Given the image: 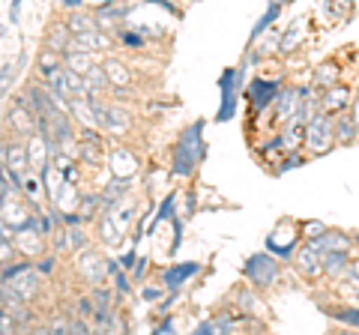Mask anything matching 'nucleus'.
Returning a JSON list of instances; mask_svg holds the SVG:
<instances>
[{
  "label": "nucleus",
  "mask_w": 359,
  "mask_h": 335,
  "mask_svg": "<svg viewBox=\"0 0 359 335\" xmlns=\"http://www.w3.org/2000/svg\"><path fill=\"white\" fill-rule=\"evenodd\" d=\"M347 273H351V258H347V252H323V275L344 278Z\"/></svg>",
  "instance_id": "obj_12"
},
{
  "label": "nucleus",
  "mask_w": 359,
  "mask_h": 335,
  "mask_svg": "<svg viewBox=\"0 0 359 335\" xmlns=\"http://www.w3.org/2000/svg\"><path fill=\"white\" fill-rule=\"evenodd\" d=\"M18 9H21V0H13V6H9V21H18Z\"/></svg>",
  "instance_id": "obj_35"
},
{
  "label": "nucleus",
  "mask_w": 359,
  "mask_h": 335,
  "mask_svg": "<svg viewBox=\"0 0 359 335\" xmlns=\"http://www.w3.org/2000/svg\"><path fill=\"white\" fill-rule=\"evenodd\" d=\"M102 233H105V242H120V233L114 231V225H111V221H102Z\"/></svg>",
  "instance_id": "obj_30"
},
{
  "label": "nucleus",
  "mask_w": 359,
  "mask_h": 335,
  "mask_svg": "<svg viewBox=\"0 0 359 335\" xmlns=\"http://www.w3.org/2000/svg\"><path fill=\"white\" fill-rule=\"evenodd\" d=\"M294 266H297L302 275L318 278V275L323 273V252H320L314 242H306L302 249L294 252Z\"/></svg>",
  "instance_id": "obj_5"
},
{
  "label": "nucleus",
  "mask_w": 359,
  "mask_h": 335,
  "mask_svg": "<svg viewBox=\"0 0 359 335\" xmlns=\"http://www.w3.org/2000/svg\"><path fill=\"white\" fill-rule=\"evenodd\" d=\"M123 195H126V177H117V180H114V183H111V186L105 189L102 200H105V204L111 207V204H114L117 198H123Z\"/></svg>",
  "instance_id": "obj_24"
},
{
  "label": "nucleus",
  "mask_w": 359,
  "mask_h": 335,
  "mask_svg": "<svg viewBox=\"0 0 359 335\" xmlns=\"http://www.w3.org/2000/svg\"><path fill=\"white\" fill-rule=\"evenodd\" d=\"M201 132H204V123H192L183 135H180L177 153H174V174L177 177H189L195 171V165L204 156V141H201Z\"/></svg>",
  "instance_id": "obj_1"
},
{
  "label": "nucleus",
  "mask_w": 359,
  "mask_h": 335,
  "mask_svg": "<svg viewBox=\"0 0 359 335\" xmlns=\"http://www.w3.org/2000/svg\"><path fill=\"white\" fill-rule=\"evenodd\" d=\"M299 39H302V30H299V25H294V27H290V30L285 33V36H282V42H278V51H282V54L297 51Z\"/></svg>",
  "instance_id": "obj_22"
},
{
  "label": "nucleus",
  "mask_w": 359,
  "mask_h": 335,
  "mask_svg": "<svg viewBox=\"0 0 359 335\" xmlns=\"http://www.w3.org/2000/svg\"><path fill=\"white\" fill-rule=\"evenodd\" d=\"M69 108H72L75 114H78V120H81V123H87V126H90V117H93V108L81 105V99H72V105H69Z\"/></svg>",
  "instance_id": "obj_29"
},
{
  "label": "nucleus",
  "mask_w": 359,
  "mask_h": 335,
  "mask_svg": "<svg viewBox=\"0 0 359 335\" xmlns=\"http://www.w3.org/2000/svg\"><path fill=\"white\" fill-rule=\"evenodd\" d=\"M105 75H108V81H114L117 87H126L129 84V72H126V66H120V63H114V60H108L105 66Z\"/></svg>",
  "instance_id": "obj_21"
},
{
  "label": "nucleus",
  "mask_w": 359,
  "mask_h": 335,
  "mask_svg": "<svg viewBox=\"0 0 359 335\" xmlns=\"http://www.w3.org/2000/svg\"><path fill=\"white\" fill-rule=\"evenodd\" d=\"M309 242H314L320 252H347L353 245V240L347 237L344 231H323L320 237H314V240H309Z\"/></svg>",
  "instance_id": "obj_11"
},
{
  "label": "nucleus",
  "mask_w": 359,
  "mask_h": 335,
  "mask_svg": "<svg viewBox=\"0 0 359 335\" xmlns=\"http://www.w3.org/2000/svg\"><path fill=\"white\" fill-rule=\"evenodd\" d=\"M123 266H126V270H132V264H135V254L129 252V254H123V261H120Z\"/></svg>",
  "instance_id": "obj_37"
},
{
  "label": "nucleus",
  "mask_w": 359,
  "mask_h": 335,
  "mask_svg": "<svg viewBox=\"0 0 359 335\" xmlns=\"http://www.w3.org/2000/svg\"><path fill=\"white\" fill-rule=\"evenodd\" d=\"M261 39V36H257ZM278 42H282V36H278V33H266L264 36V46L257 48V57H269V54H276L278 51Z\"/></svg>",
  "instance_id": "obj_25"
},
{
  "label": "nucleus",
  "mask_w": 359,
  "mask_h": 335,
  "mask_svg": "<svg viewBox=\"0 0 359 335\" xmlns=\"http://www.w3.org/2000/svg\"><path fill=\"white\" fill-rule=\"evenodd\" d=\"M69 27L75 30V36H81V33H93L96 25H90V18H81V15H72L69 18Z\"/></svg>",
  "instance_id": "obj_27"
},
{
  "label": "nucleus",
  "mask_w": 359,
  "mask_h": 335,
  "mask_svg": "<svg viewBox=\"0 0 359 335\" xmlns=\"http://www.w3.org/2000/svg\"><path fill=\"white\" fill-rule=\"evenodd\" d=\"M282 144H285V150H287V153L299 150L302 144H306V123H299L297 117H290V120L285 123V132H282Z\"/></svg>",
  "instance_id": "obj_13"
},
{
  "label": "nucleus",
  "mask_w": 359,
  "mask_h": 335,
  "mask_svg": "<svg viewBox=\"0 0 359 335\" xmlns=\"http://www.w3.org/2000/svg\"><path fill=\"white\" fill-rule=\"evenodd\" d=\"M351 99H353L351 87L332 84V87H327V93H320V111H327V114H339V111H347Z\"/></svg>",
  "instance_id": "obj_9"
},
{
  "label": "nucleus",
  "mask_w": 359,
  "mask_h": 335,
  "mask_svg": "<svg viewBox=\"0 0 359 335\" xmlns=\"http://www.w3.org/2000/svg\"><path fill=\"white\" fill-rule=\"evenodd\" d=\"M4 311H6V290L0 287V315H4Z\"/></svg>",
  "instance_id": "obj_38"
},
{
  "label": "nucleus",
  "mask_w": 359,
  "mask_h": 335,
  "mask_svg": "<svg viewBox=\"0 0 359 335\" xmlns=\"http://www.w3.org/2000/svg\"><path fill=\"white\" fill-rule=\"evenodd\" d=\"M339 66L335 63H320L318 69H314V90H327V87H332V84H339Z\"/></svg>",
  "instance_id": "obj_15"
},
{
  "label": "nucleus",
  "mask_w": 359,
  "mask_h": 335,
  "mask_svg": "<svg viewBox=\"0 0 359 335\" xmlns=\"http://www.w3.org/2000/svg\"><path fill=\"white\" fill-rule=\"evenodd\" d=\"M306 147L311 156H323L335 147V129H332V114L318 111L309 123H306Z\"/></svg>",
  "instance_id": "obj_2"
},
{
  "label": "nucleus",
  "mask_w": 359,
  "mask_h": 335,
  "mask_svg": "<svg viewBox=\"0 0 359 335\" xmlns=\"http://www.w3.org/2000/svg\"><path fill=\"white\" fill-rule=\"evenodd\" d=\"M13 290L21 299H30L33 294H36V275H33V270H25V278H21V282L13 278Z\"/></svg>",
  "instance_id": "obj_19"
},
{
  "label": "nucleus",
  "mask_w": 359,
  "mask_h": 335,
  "mask_svg": "<svg viewBox=\"0 0 359 335\" xmlns=\"http://www.w3.org/2000/svg\"><path fill=\"white\" fill-rule=\"evenodd\" d=\"M278 15H282V6H278V0H273V4L266 6V13L261 15V21L255 25V30H252V39H257V36H264V33L273 27V21H278Z\"/></svg>",
  "instance_id": "obj_16"
},
{
  "label": "nucleus",
  "mask_w": 359,
  "mask_h": 335,
  "mask_svg": "<svg viewBox=\"0 0 359 335\" xmlns=\"http://www.w3.org/2000/svg\"><path fill=\"white\" fill-rule=\"evenodd\" d=\"M171 327H174V323H171V320H165V323H162V327L156 329V332H171Z\"/></svg>",
  "instance_id": "obj_40"
},
{
  "label": "nucleus",
  "mask_w": 359,
  "mask_h": 335,
  "mask_svg": "<svg viewBox=\"0 0 359 335\" xmlns=\"http://www.w3.org/2000/svg\"><path fill=\"white\" fill-rule=\"evenodd\" d=\"M25 189H27V195H30V198H36V195H39V189H42V183H39V180H27Z\"/></svg>",
  "instance_id": "obj_34"
},
{
  "label": "nucleus",
  "mask_w": 359,
  "mask_h": 335,
  "mask_svg": "<svg viewBox=\"0 0 359 335\" xmlns=\"http://www.w3.org/2000/svg\"><path fill=\"white\" fill-rule=\"evenodd\" d=\"M144 296H147V299H159V290H150L147 287V290H144Z\"/></svg>",
  "instance_id": "obj_39"
},
{
  "label": "nucleus",
  "mask_w": 359,
  "mask_h": 335,
  "mask_svg": "<svg viewBox=\"0 0 359 335\" xmlns=\"http://www.w3.org/2000/svg\"><path fill=\"white\" fill-rule=\"evenodd\" d=\"M327 315L339 323H347V327H356L359 329V308L351 306H327Z\"/></svg>",
  "instance_id": "obj_17"
},
{
  "label": "nucleus",
  "mask_w": 359,
  "mask_h": 335,
  "mask_svg": "<svg viewBox=\"0 0 359 335\" xmlns=\"http://www.w3.org/2000/svg\"><path fill=\"white\" fill-rule=\"evenodd\" d=\"M66 66H69L72 72H78V75H87L90 69H93V66H90V57H87V54H81L78 48L66 54Z\"/></svg>",
  "instance_id": "obj_20"
},
{
  "label": "nucleus",
  "mask_w": 359,
  "mask_h": 335,
  "mask_svg": "<svg viewBox=\"0 0 359 335\" xmlns=\"http://www.w3.org/2000/svg\"><path fill=\"white\" fill-rule=\"evenodd\" d=\"M123 42H126V46H129V48H141V46H144V42H141V36H138V33H129V30H126V33H123Z\"/></svg>",
  "instance_id": "obj_33"
},
{
  "label": "nucleus",
  "mask_w": 359,
  "mask_h": 335,
  "mask_svg": "<svg viewBox=\"0 0 359 335\" xmlns=\"http://www.w3.org/2000/svg\"><path fill=\"white\" fill-rule=\"evenodd\" d=\"M278 96V81H269V78H255V81L249 84V99L255 111H264L269 102H276Z\"/></svg>",
  "instance_id": "obj_8"
},
{
  "label": "nucleus",
  "mask_w": 359,
  "mask_h": 335,
  "mask_svg": "<svg viewBox=\"0 0 359 335\" xmlns=\"http://www.w3.org/2000/svg\"><path fill=\"white\" fill-rule=\"evenodd\" d=\"M237 308H243L245 315H252V311L261 308V303H257V296L252 294V287H240V294H237Z\"/></svg>",
  "instance_id": "obj_23"
},
{
  "label": "nucleus",
  "mask_w": 359,
  "mask_h": 335,
  "mask_svg": "<svg viewBox=\"0 0 359 335\" xmlns=\"http://www.w3.org/2000/svg\"><path fill=\"white\" fill-rule=\"evenodd\" d=\"M302 96H306V90H299V87H285V90H278V96H276V117H278V123H287L290 117L297 114Z\"/></svg>",
  "instance_id": "obj_7"
},
{
  "label": "nucleus",
  "mask_w": 359,
  "mask_h": 335,
  "mask_svg": "<svg viewBox=\"0 0 359 335\" xmlns=\"http://www.w3.org/2000/svg\"><path fill=\"white\" fill-rule=\"evenodd\" d=\"M323 231H327V228H323V221H306V225H302V231H299V237L314 240V237H320Z\"/></svg>",
  "instance_id": "obj_28"
},
{
  "label": "nucleus",
  "mask_w": 359,
  "mask_h": 335,
  "mask_svg": "<svg viewBox=\"0 0 359 335\" xmlns=\"http://www.w3.org/2000/svg\"><path fill=\"white\" fill-rule=\"evenodd\" d=\"M201 270L198 264H183V266H171L165 275H162V282H165V287L168 290H177L180 285H186V278H192L195 273Z\"/></svg>",
  "instance_id": "obj_14"
},
{
  "label": "nucleus",
  "mask_w": 359,
  "mask_h": 335,
  "mask_svg": "<svg viewBox=\"0 0 359 335\" xmlns=\"http://www.w3.org/2000/svg\"><path fill=\"white\" fill-rule=\"evenodd\" d=\"M243 270L257 290H266V287H273L276 278H278V261L273 258V252L269 254H252Z\"/></svg>",
  "instance_id": "obj_3"
},
{
  "label": "nucleus",
  "mask_w": 359,
  "mask_h": 335,
  "mask_svg": "<svg viewBox=\"0 0 359 335\" xmlns=\"http://www.w3.org/2000/svg\"><path fill=\"white\" fill-rule=\"evenodd\" d=\"M4 165L13 177V189H21V174L27 168V150L21 144H9V147H4Z\"/></svg>",
  "instance_id": "obj_6"
},
{
  "label": "nucleus",
  "mask_w": 359,
  "mask_h": 335,
  "mask_svg": "<svg viewBox=\"0 0 359 335\" xmlns=\"http://www.w3.org/2000/svg\"><path fill=\"white\" fill-rule=\"evenodd\" d=\"M111 162H114V174H117V177H129V174H135V159H132V153L117 150L114 156H111Z\"/></svg>",
  "instance_id": "obj_18"
},
{
  "label": "nucleus",
  "mask_w": 359,
  "mask_h": 335,
  "mask_svg": "<svg viewBox=\"0 0 359 335\" xmlns=\"http://www.w3.org/2000/svg\"><path fill=\"white\" fill-rule=\"evenodd\" d=\"M299 165H302V156H297V150H294V153H290L287 159H285V165L278 168V171H290V168H299Z\"/></svg>",
  "instance_id": "obj_32"
},
{
  "label": "nucleus",
  "mask_w": 359,
  "mask_h": 335,
  "mask_svg": "<svg viewBox=\"0 0 359 335\" xmlns=\"http://www.w3.org/2000/svg\"><path fill=\"white\" fill-rule=\"evenodd\" d=\"M69 237H72V245H81V242H84V237H81V231H78V228L69 231Z\"/></svg>",
  "instance_id": "obj_36"
},
{
  "label": "nucleus",
  "mask_w": 359,
  "mask_h": 335,
  "mask_svg": "<svg viewBox=\"0 0 359 335\" xmlns=\"http://www.w3.org/2000/svg\"><path fill=\"white\" fill-rule=\"evenodd\" d=\"M219 90H222V105H219V120H231L233 117V111H237V90H240V84H237V69H224L222 78H219Z\"/></svg>",
  "instance_id": "obj_4"
},
{
  "label": "nucleus",
  "mask_w": 359,
  "mask_h": 335,
  "mask_svg": "<svg viewBox=\"0 0 359 335\" xmlns=\"http://www.w3.org/2000/svg\"><path fill=\"white\" fill-rule=\"evenodd\" d=\"M13 258V240H0V264Z\"/></svg>",
  "instance_id": "obj_31"
},
{
  "label": "nucleus",
  "mask_w": 359,
  "mask_h": 335,
  "mask_svg": "<svg viewBox=\"0 0 359 335\" xmlns=\"http://www.w3.org/2000/svg\"><path fill=\"white\" fill-rule=\"evenodd\" d=\"M332 129H335V144H344V147L359 138V123L351 111H339L332 117Z\"/></svg>",
  "instance_id": "obj_10"
},
{
  "label": "nucleus",
  "mask_w": 359,
  "mask_h": 335,
  "mask_svg": "<svg viewBox=\"0 0 359 335\" xmlns=\"http://www.w3.org/2000/svg\"><path fill=\"white\" fill-rule=\"evenodd\" d=\"M0 240H13V233H9L4 225H0Z\"/></svg>",
  "instance_id": "obj_41"
},
{
  "label": "nucleus",
  "mask_w": 359,
  "mask_h": 335,
  "mask_svg": "<svg viewBox=\"0 0 359 335\" xmlns=\"http://www.w3.org/2000/svg\"><path fill=\"white\" fill-rule=\"evenodd\" d=\"M165 219H174V195L162 200L159 213H156V219H153V231H156V225H159V221H165Z\"/></svg>",
  "instance_id": "obj_26"
}]
</instances>
